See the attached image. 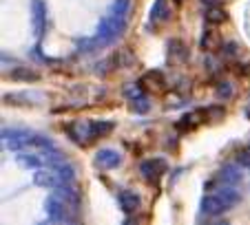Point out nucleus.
Returning <instances> with one entry per match:
<instances>
[{
  "instance_id": "1",
  "label": "nucleus",
  "mask_w": 250,
  "mask_h": 225,
  "mask_svg": "<svg viewBox=\"0 0 250 225\" xmlns=\"http://www.w3.org/2000/svg\"><path fill=\"white\" fill-rule=\"evenodd\" d=\"M128 11H131V0H113L109 11H106V16H104L102 22H100L95 38L84 40V42L80 44V47H84V49H80V51L93 53V51H98V49L111 47L118 38H122L124 29H126Z\"/></svg>"
},
{
  "instance_id": "2",
  "label": "nucleus",
  "mask_w": 250,
  "mask_h": 225,
  "mask_svg": "<svg viewBox=\"0 0 250 225\" xmlns=\"http://www.w3.org/2000/svg\"><path fill=\"white\" fill-rule=\"evenodd\" d=\"M44 210H47V216L56 223H69V221H76L78 210H80V197L73 188L60 186L56 188V192L44 201Z\"/></svg>"
},
{
  "instance_id": "3",
  "label": "nucleus",
  "mask_w": 250,
  "mask_h": 225,
  "mask_svg": "<svg viewBox=\"0 0 250 225\" xmlns=\"http://www.w3.org/2000/svg\"><path fill=\"white\" fill-rule=\"evenodd\" d=\"M241 201V192L235 186H222L219 190L206 194L202 199V212L208 216H219L224 212H228L230 207H235Z\"/></svg>"
},
{
  "instance_id": "4",
  "label": "nucleus",
  "mask_w": 250,
  "mask_h": 225,
  "mask_svg": "<svg viewBox=\"0 0 250 225\" xmlns=\"http://www.w3.org/2000/svg\"><path fill=\"white\" fill-rule=\"evenodd\" d=\"M2 141L11 150H53V141L44 135L29 131H2Z\"/></svg>"
},
{
  "instance_id": "5",
  "label": "nucleus",
  "mask_w": 250,
  "mask_h": 225,
  "mask_svg": "<svg viewBox=\"0 0 250 225\" xmlns=\"http://www.w3.org/2000/svg\"><path fill=\"white\" fill-rule=\"evenodd\" d=\"M76 172L71 166H66L64 161L56 166H47V168H38L33 174V183L40 188H49V190H56L60 186H66L69 181H73Z\"/></svg>"
},
{
  "instance_id": "6",
  "label": "nucleus",
  "mask_w": 250,
  "mask_h": 225,
  "mask_svg": "<svg viewBox=\"0 0 250 225\" xmlns=\"http://www.w3.org/2000/svg\"><path fill=\"white\" fill-rule=\"evenodd\" d=\"M166 168H168V166H166L164 159H146V161H142V164H140L142 177L146 179L148 183H153V186H157V183H160V179L164 177Z\"/></svg>"
},
{
  "instance_id": "7",
  "label": "nucleus",
  "mask_w": 250,
  "mask_h": 225,
  "mask_svg": "<svg viewBox=\"0 0 250 225\" xmlns=\"http://www.w3.org/2000/svg\"><path fill=\"white\" fill-rule=\"evenodd\" d=\"M31 22L36 38H42L44 29H47V5H44V0H31Z\"/></svg>"
},
{
  "instance_id": "8",
  "label": "nucleus",
  "mask_w": 250,
  "mask_h": 225,
  "mask_svg": "<svg viewBox=\"0 0 250 225\" xmlns=\"http://www.w3.org/2000/svg\"><path fill=\"white\" fill-rule=\"evenodd\" d=\"M175 14V5L173 0H155L151 9V22L153 24H164L173 18Z\"/></svg>"
},
{
  "instance_id": "9",
  "label": "nucleus",
  "mask_w": 250,
  "mask_h": 225,
  "mask_svg": "<svg viewBox=\"0 0 250 225\" xmlns=\"http://www.w3.org/2000/svg\"><path fill=\"white\" fill-rule=\"evenodd\" d=\"M69 132L73 137V141L80 146H86L89 141L95 139V132H93V122H76L69 126Z\"/></svg>"
},
{
  "instance_id": "10",
  "label": "nucleus",
  "mask_w": 250,
  "mask_h": 225,
  "mask_svg": "<svg viewBox=\"0 0 250 225\" xmlns=\"http://www.w3.org/2000/svg\"><path fill=\"white\" fill-rule=\"evenodd\" d=\"M120 161H122V155H120L118 150H113V148H104V150H100L98 155H95V166L102 168V170L118 168Z\"/></svg>"
},
{
  "instance_id": "11",
  "label": "nucleus",
  "mask_w": 250,
  "mask_h": 225,
  "mask_svg": "<svg viewBox=\"0 0 250 225\" xmlns=\"http://www.w3.org/2000/svg\"><path fill=\"white\" fill-rule=\"evenodd\" d=\"M140 194L133 192V190H124L120 194V207H122L124 214H133V212L140 210Z\"/></svg>"
},
{
  "instance_id": "12",
  "label": "nucleus",
  "mask_w": 250,
  "mask_h": 225,
  "mask_svg": "<svg viewBox=\"0 0 250 225\" xmlns=\"http://www.w3.org/2000/svg\"><path fill=\"white\" fill-rule=\"evenodd\" d=\"M217 181L222 183V186H237V183L241 181V172L239 168H235V166H228V168H222L217 174Z\"/></svg>"
},
{
  "instance_id": "13",
  "label": "nucleus",
  "mask_w": 250,
  "mask_h": 225,
  "mask_svg": "<svg viewBox=\"0 0 250 225\" xmlns=\"http://www.w3.org/2000/svg\"><path fill=\"white\" fill-rule=\"evenodd\" d=\"M11 77H14V80H29V82H33V80H38L40 75L36 73V71H29V69H24V66H20V69H16L14 73H11Z\"/></svg>"
},
{
  "instance_id": "14",
  "label": "nucleus",
  "mask_w": 250,
  "mask_h": 225,
  "mask_svg": "<svg viewBox=\"0 0 250 225\" xmlns=\"http://www.w3.org/2000/svg\"><path fill=\"white\" fill-rule=\"evenodd\" d=\"M131 106H133V111H140V112L148 111V102L144 95H131Z\"/></svg>"
},
{
  "instance_id": "15",
  "label": "nucleus",
  "mask_w": 250,
  "mask_h": 225,
  "mask_svg": "<svg viewBox=\"0 0 250 225\" xmlns=\"http://www.w3.org/2000/svg\"><path fill=\"white\" fill-rule=\"evenodd\" d=\"M113 131V124L111 122H93V132H95V139L98 137H104L106 132Z\"/></svg>"
},
{
  "instance_id": "16",
  "label": "nucleus",
  "mask_w": 250,
  "mask_h": 225,
  "mask_svg": "<svg viewBox=\"0 0 250 225\" xmlns=\"http://www.w3.org/2000/svg\"><path fill=\"white\" fill-rule=\"evenodd\" d=\"M230 95H232V86L228 84V82H222V84L217 86V97L226 99V97H230Z\"/></svg>"
},
{
  "instance_id": "17",
  "label": "nucleus",
  "mask_w": 250,
  "mask_h": 225,
  "mask_svg": "<svg viewBox=\"0 0 250 225\" xmlns=\"http://www.w3.org/2000/svg\"><path fill=\"white\" fill-rule=\"evenodd\" d=\"M208 20H212V22H224V20H226V16H224L222 9H217V11H212V16L208 14Z\"/></svg>"
},
{
  "instance_id": "18",
  "label": "nucleus",
  "mask_w": 250,
  "mask_h": 225,
  "mask_svg": "<svg viewBox=\"0 0 250 225\" xmlns=\"http://www.w3.org/2000/svg\"><path fill=\"white\" fill-rule=\"evenodd\" d=\"M204 5H215V2H217V0H202Z\"/></svg>"
}]
</instances>
